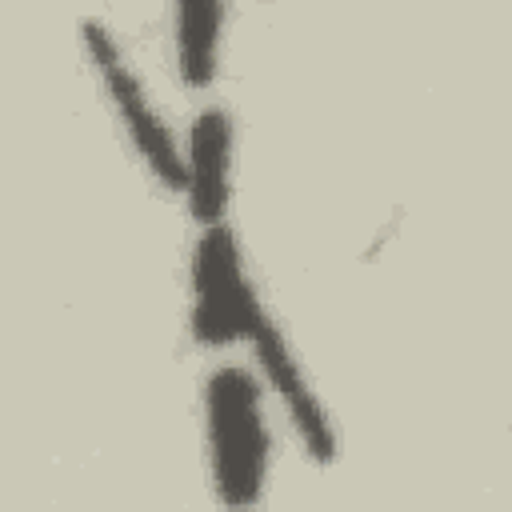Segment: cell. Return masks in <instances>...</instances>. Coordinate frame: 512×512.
<instances>
[{
  "label": "cell",
  "mask_w": 512,
  "mask_h": 512,
  "mask_svg": "<svg viewBox=\"0 0 512 512\" xmlns=\"http://www.w3.org/2000/svg\"><path fill=\"white\" fill-rule=\"evenodd\" d=\"M204 440L212 492L228 508H252L268 480V424L260 384L240 364H220L204 380Z\"/></svg>",
  "instance_id": "obj_1"
},
{
  "label": "cell",
  "mask_w": 512,
  "mask_h": 512,
  "mask_svg": "<svg viewBox=\"0 0 512 512\" xmlns=\"http://www.w3.org/2000/svg\"><path fill=\"white\" fill-rule=\"evenodd\" d=\"M80 40H84V56L92 64V72L100 76L108 104L124 128V136L132 140L140 164L152 172V180L168 192H180L184 180V164H180V144L172 140L164 116L152 108L132 60L124 56V48L116 44V36L100 24V20H84L80 24Z\"/></svg>",
  "instance_id": "obj_2"
},
{
  "label": "cell",
  "mask_w": 512,
  "mask_h": 512,
  "mask_svg": "<svg viewBox=\"0 0 512 512\" xmlns=\"http://www.w3.org/2000/svg\"><path fill=\"white\" fill-rule=\"evenodd\" d=\"M256 304L260 296L248 284L236 232L224 220L204 224L192 248V336L204 348L240 344Z\"/></svg>",
  "instance_id": "obj_3"
},
{
  "label": "cell",
  "mask_w": 512,
  "mask_h": 512,
  "mask_svg": "<svg viewBox=\"0 0 512 512\" xmlns=\"http://www.w3.org/2000/svg\"><path fill=\"white\" fill-rule=\"evenodd\" d=\"M240 344H248V348L256 352V364H260L264 380L272 384L280 408L288 412V420H292V428H296V440H300V448L308 452V460L332 464V460H336V428H332V420H328V408H324V400L316 396V388L308 384V376H304V368H300V360H296L288 336H284L280 324L264 312V304H256V312H252V320H248Z\"/></svg>",
  "instance_id": "obj_4"
},
{
  "label": "cell",
  "mask_w": 512,
  "mask_h": 512,
  "mask_svg": "<svg viewBox=\"0 0 512 512\" xmlns=\"http://www.w3.org/2000/svg\"><path fill=\"white\" fill-rule=\"evenodd\" d=\"M184 204L188 216L204 228V224H220L228 216V196H232V116L220 104H208L196 112L184 152Z\"/></svg>",
  "instance_id": "obj_5"
},
{
  "label": "cell",
  "mask_w": 512,
  "mask_h": 512,
  "mask_svg": "<svg viewBox=\"0 0 512 512\" xmlns=\"http://www.w3.org/2000/svg\"><path fill=\"white\" fill-rule=\"evenodd\" d=\"M172 40L184 88H208L220 68V0H172Z\"/></svg>",
  "instance_id": "obj_6"
}]
</instances>
